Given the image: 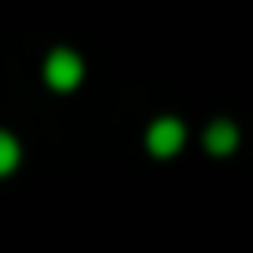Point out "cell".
I'll use <instances>...</instances> for the list:
<instances>
[{
	"label": "cell",
	"mask_w": 253,
	"mask_h": 253,
	"mask_svg": "<svg viewBox=\"0 0 253 253\" xmlns=\"http://www.w3.org/2000/svg\"><path fill=\"white\" fill-rule=\"evenodd\" d=\"M80 76H84L80 53H71V49H53V53L44 58V84H49L53 93H71V89L80 84Z\"/></svg>",
	"instance_id": "1"
},
{
	"label": "cell",
	"mask_w": 253,
	"mask_h": 253,
	"mask_svg": "<svg viewBox=\"0 0 253 253\" xmlns=\"http://www.w3.org/2000/svg\"><path fill=\"white\" fill-rule=\"evenodd\" d=\"M142 142H147V151H151V156H160V160H165V156H178V151H182L187 129H182V120L160 116V120H151V125H147V138H142Z\"/></svg>",
	"instance_id": "2"
},
{
	"label": "cell",
	"mask_w": 253,
	"mask_h": 253,
	"mask_svg": "<svg viewBox=\"0 0 253 253\" xmlns=\"http://www.w3.org/2000/svg\"><path fill=\"white\" fill-rule=\"evenodd\" d=\"M236 142H240V133H236V125H231V120H218V125H209V129H205V147H209L213 156L236 151Z\"/></svg>",
	"instance_id": "3"
},
{
	"label": "cell",
	"mask_w": 253,
	"mask_h": 253,
	"mask_svg": "<svg viewBox=\"0 0 253 253\" xmlns=\"http://www.w3.org/2000/svg\"><path fill=\"white\" fill-rule=\"evenodd\" d=\"M13 169H18V138L0 133V173H13Z\"/></svg>",
	"instance_id": "4"
}]
</instances>
